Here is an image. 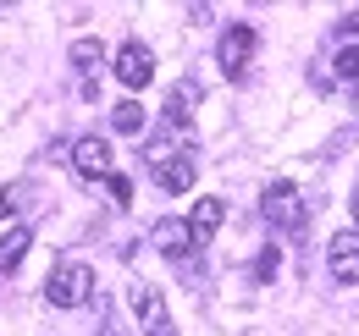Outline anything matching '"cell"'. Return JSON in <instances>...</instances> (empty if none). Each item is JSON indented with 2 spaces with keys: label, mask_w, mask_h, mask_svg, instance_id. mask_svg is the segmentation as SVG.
I'll use <instances>...</instances> for the list:
<instances>
[{
  "label": "cell",
  "mask_w": 359,
  "mask_h": 336,
  "mask_svg": "<svg viewBox=\"0 0 359 336\" xmlns=\"http://www.w3.org/2000/svg\"><path fill=\"white\" fill-rule=\"evenodd\" d=\"M67 160H72L78 176H89V182H111V176H116V155H111V144H105L100 132H83Z\"/></svg>",
  "instance_id": "obj_3"
},
{
  "label": "cell",
  "mask_w": 359,
  "mask_h": 336,
  "mask_svg": "<svg viewBox=\"0 0 359 336\" xmlns=\"http://www.w3.org/2000/svg\"><path fill=\"white\" fill-rule=\"evenodd\" d=\"M133 309H138V320H144V336H177V326L166 320V303H161L155 287H133Z\"/></svg>",
  "instance_id": "obj_8"
},
{
  "label": "cell",
  "mask_w": 359,
  "mask_h": 336,
  "mask_svg": "<svg viewBox=\"0 0 359 336\" xmlns=\"http://www.w3.org/2000/svg\"><path fill=\"white\" fill-rule=\"evenodd\" d=\"M45 298L55 309H83L94 298V270L83 259H61V265L50 270V281H45Z\"/></svg>",
  "instance_id": "obj_1"
},
{
  "label": "cell",
  "mask_w": 359,
  "mask_h": 336,
  "mask_svg": "<svg viewBox=\"0 0 359 336\" xmlns=\"http://www.w3.org/2000/svg\"><path fill=\"white\" fill-rule=\"evenodd\" d=\"M28 248H34V232H28V226H11V232L0 237V270L11 276V270L28 259Z\"/></svg>",
  "instance_id": "obj_12"
},
{
  "label": "cell",
  "mask_w": 359,
  "mask_h": 336,
  "mask_svg": "<svg viewBox=\"0 0 359 336\" xmlns=\"http://www.w3.org/2000/svg\"><path fill=\"white\" fill-rule=\"evenodd\" d=\"M222 220H226V204H222V199H199V204L188 210V232H194V243L205 248V243L216 237V226H222Z\"/></svg>",
  "instance_id": "obj_9"
},
{
  "label": "cell",
  "mask_w": 359,
  "mask_h": 336,
  "mask_svg": "<svg viewBox=\"0 0 359 336\" xmlns=\"http://www.w3.org/2000/svg\"><path fill=\"white\" fill-rule=\"evenodd\" d=\"M72 66H78L83 88H94V72L105 66V44H100V39H78V44H72Z\"/></svg>",
  "instance_id": "obj_13"
},
{
  "label": "cell",
  "mask_w": 359,
  "mask_h": 336,
  "mask_svg": "<svg viewBox=\"0 0 359 336\" xmlns=\"http://www.w3.org/2000/svg\"><path fill=\"white\" fill-rule=\"evenodd\" d=\"M194 105H199V83H177L172 94H166V127H172V132H182V127H188V116H194Z\"/></svg>",
  "instance_id": "obj_11"
},
{
  "label": "cell",
  "mask_w": 359,
  "mask_h": 336,
  "mask_svg": "<svg viewBox=\"0 0 359 336\" xmlns=\"http://www.w3.org/2000/svg\"><path fill=\"white\" fill-rule=\"evenodd\" d=\"M343 39H348V44H359V11L348 17V22H343Z\"/></svg>",
  "instance_id": "obj_18"
},
{
  "label": "cell",
  "mask_w": 359,
  "mask_h": 336,
  "mask_svg": "<svg viewBox=\"0 0 359 336\" xmlns=\"http://www.w3.org/2000/svg\"><path fill=\"white\" fill-rule=\"evenodd\" d=\"M332 72H337V83L359 88V44H343V50H337V61H332Z\"/></svg>",
  "instance_id": "obj_15"
},
{
  "label": "cell",
  "mask_w": 359,
  "mask_h": 336,
  "mask_svg": "<svg viewBox=\"0 0 359 336\" xmlns=\"http://www.w3.org/2000/svg\"><path fill=\"white\" fill-rule=\"evenodd\" d=\"M194 171H199V155L188 149V155H177V160H166V166L155 171V182H161L166 193H188V188H194Z\"/></svg>",
  "instance_id": "obj_10"
},
{
  "label": "cell",
  "mask_w": 359,
  "mask_h": 336,
  "mask_svg": "<svg viewBox=\"0 0 359 336\" xmlns=\"http://www.w3.org/2000/svg\"><path fill=\"white\" fill-rule=\"evenodd\" d=\"M149 243L166 253V259H188V253L199 248V243H194V232H188V220H177V215L155 220V226H149Z\"/></svg>",
  "instance_id": "obj_7"
},
{
  "label": "cell",
  "mask_w": 359,
  "mask_h": 336,
  "mask_svg": "<svg viewBox=\"0 0 359 336\" xmlns=\"http://www.w3.org/2000/svg\"><path fill=\"white\" fill-rule=\"evenodd\" d=\"M260 215H266V226H276V232H299V226H304L299 188H293V182H271L266 199H260Z\"/></svg>",
  "instance_id": "obj_2"
},
{
  "label": "cell",
  "mask_w": 359,
  "mask_h": 336,
  "mask_svg": "<svg viewBox=\"0 0 359 336\" xmlns=\"http://www.w3.org/2000/svg\"><path fill=\"white\" fill-rule=\"evenodd\" d=\"M326 270L337 287H359V232H337L326 243Z\"/></svg>",
  "instance_id": "obj_5"
},
{
  "label": "cell",
  "mask_w": 359,
  "mask_h": 336,
  "mask_svg": "<svg viewBox=\"0 0 359 336\" xmlns=\"http://www.w3.org/2000/svg\"><path fill=\"white\" fill-rule=\"evenodd\" d=\"M105 188H111V204H116V210H128V204H133V182H128L122 171H116V176H111Z\"/></svg>",
  "instance_id": "obj_16"
},
{
  "label": "cell",
  "mask_w": 359,
  "mask_h": 336,
  "mask_svg": "<svg viewBox=\"0 0 359 336\" xmlns=\"http://www.w3.org/2000/svg\"><path fill=\"white\" fill-rule=\"evenodd\" d=\"M255 276H260V281H271V276H276V248H266V253H260V265H255Z\"/></svg>",
  "instance_id": "obj_17"
},
{
  "label": "cell",
  "mask_w": 359,
  "mask_h": 336,
  "mask_svg": "<svg viewBox=\"0 0 359 336\" xmlns=\"http://www.w3.org/2000/svg\"><path fill=\"white\" fill-rule=\"evenodd\" d=\"M11 204H17V193H11V188H0V220L11 215Z\"/></svg>",
  "instance_id": "obj_19"
},
{
  "label": "cell",
  "mask_w": 359,
  "mask_h": 336,
  "mask_svg": "<svg viewBox=\"0 0 359 336\" xmlns=\"http://www.w3.org/2000/svg\"><path fill=\"white\" fill-rule=\"evenodd\" d=\"M111 72H116V78H122L128 88H144L149 78H155V55H149V50H144L138 39H128L122 50H116V55H111Z\"/></svg>",
  "instance_id": "obj_6"
},
{
  "label": "cell",
  "mask_w": 359,
  "mask_h": 336,
  "mask_svg": "<svg viewBox=\"0 0 359 336\" xmlns=\"http://www.w3.org/2000/svg\"><path fill=\"white\" fill-rule=\"evenodd\" d=\"M111 127H116V132H144V105H138V99L111 105Z\"/></svg>",
  "instance_id": "obj_14"
},
{
  "label": "cell",
  "mask_w": 359,
  "mask_h": 336,
  "mask_svg": "<svg viewBox=\"0 0 359 336\" xmlns=\"http://www.w3.org/2000/svg\"><path fill=\"white\" fill-rule=\"evenodd\" d=\"M255 44H260V34L249 28V22H232L222 34V44H216V61H222L226 78H243V66L255 61Z\"/></svg>",
  "instance_id": "obj_4"
},
{
  "label": "cell",
  "mask_w": 359,
  "mask_h": 336,
  "mask_svg": "<svg viewBox=\"0 0 359 336\" xmlns=\"http://www.w3.org/2000/svg\"><path fill=\"white\" fill-rule=\"evenodd\" d=\"M348 210H354V220H359V182H354V199H348Z\"/></svg>",
  "instance_id": "obj_20"
}]
</instances>
